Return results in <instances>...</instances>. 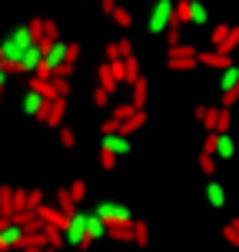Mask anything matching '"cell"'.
Listing matches in <instances>:
<instances>
[{"instance_id": "cell-1", "label": "cell", "mask_w": 239, "mask_h": 252, "mask_svg": "<svg viewBox=\"0 0 239 252\" xmlns=\"http://www.w3.org/2000/svg\"><path fill=\"white\" fill-rule=\"evenodd\" d=\"M30 43H37L30 24L13 27L10 33H7V40H0V63L7 66V73H20V60H24V53L30 50Z\"/></svg>"}, {"instance_id": "cell-2", "label": "cell", "mask_w": 239, "mask_h": 252, "mask_svg": "<svg viewBox=\"0 0 239 252\" xmlns=\"http://www.w3.org/2000/svg\"><path fill=\"white\" fill-rule=\"evenodd\" d=\"M166 66L176 70V73L193 70V66H200V50L193 43H176V47H170V53H166Z\"/></svg>"}, {"instance_id": "cell-3", "label": "cell", "mask_w": 239, "mask_h": 252, "mask_svg": "<svg viewBox=\"0 0 239 252\" xmlns=\"http://www.w3.org/2000/svg\"><path fill=\"white\" fill-rule=\"evenodd\" d=\"M173 13H176V0H156V3H153V13H150L146 30H150L153 37L166 33V30H170V24H173Z\"/></svg>"}, {"instance_id": "cell-4", "label": "cell", "mask_w": 239, "mask_h": 252, "mask_svg": "<svg viewBox=\"0 0 239 252\" xmlns=\"http://www.w3.org/2000/svg\"><path fill=\"white\" fill-rule=\"evenodd\" d=\"M63 239H67V246H80V249H87V246H90V236H87V213L70 216V222H67V229H63Z\"/></svg>"}, {"instance_id": "cell-5", "label": "cell", "mask_w": 239, "mask_h": 252, "mask_svg": "<svg viewBox=\"0 0 239 252\" xmlns=\"http://www.w3.org/2000/svg\"><path fill=\"white\" fill-rule=\"evenodd\" d=\"M97 213H100V219L106 222V226H130V222H133V213H130L126 206H120V202L103 199L100 206H97Z\"/></svg>"}, {"instance_id": "cell-6", "label": "cell", "mask_w": 239, "mask_h": 252, "mask_svg": "<svg viewBox=\"0 0 239 252\" xmlns=\"http://www.w3.org/2000/svg\"><path fill=\"white\" fill-rule=\"evenodd\" d=\"M63 113H67V96H53V100H47V110L40 113V123L60 129L63 126Z\"/></svg>"}, {"instance_id": "cell-7", "label": "cell", "mask_w": 239, "mask_h": 252, "mask_svg": "<svg viewBox=\"0 0 239 252\" xmlns=\"http://www.w3.org/2000/svg\"><path fill=\"white\" fill-rule=\"evenodd\" d=\"M24 236H27V229H24V226H17V222H7V226L0 229V252L20 249V246H24Z\"/></svg>"}, {"instance_id": "cell-8", "label": "cell", "mask_w": 239, "mask_h": 252, "mask_svg": "<svg viewBox=\"0 0 239 252\" xmlns=\"http://www.w3.org/2000/svg\"><path fill=\"white\" fill-rule=\"evenodd\" d=\"M20 106H24V113H27V116H34V120H40V113L47 110V96H43V93H37V90H30V87H27V93H24V103H20Z\"/></svg>"}, {"instance_id": "cell-9", "label": "cell", "mask_w": 239, "mask_h": 252, "mask_svg": "<svg viewBox=\"0 0 239 252\" xmlns=\"http://www.w3.org/2000/svg\"><path fill=\"white\" fill-rule=\"evenodd\" d=\"M43 53H47L43 43H30V50H27L24 60H20V73H37L40 63H43Z\"/></svg>"}, {"instance_id": "cell-10", "label": "cell", "mask_w": 239, "mask_h": 252, "mask_svg": "<svg viewBox=\"0 0 239 252\" xmlns=\"http://www.w3.org/2000/svg\"><path fill=\"white\" fill-rule=\"evenodd\" d=\"M37 216L43 219V226H53V229H67V222H70V216H63L60 206H47V202L37 209Z\"/></svg>"}, {"instance_id": "cell-11", "label": "cell", "mask_w": 239, "mask_h": 252, "mask_svg": "<svg viewBox=\"0 0 239 252\" xmlns=\"http://www.w3.org/2000/svg\"><path fill=\"white\" fill-rule=\"evenodd\" d=\"M200 63H203V66L226 70V66H233V57H229V53H219L216 47H209V50H203V53H200Z\"/></svg>"}, {"instance_id": "cell-12", "label": "cell", "mask_w": 239, "mask_h": 252, "mask_svg": "<svg viewBox=\"0 0 239 252\" xmlns=\"http://www.w3.org/2000/svg\"><path fill=\"white\" fill-rule=\"evenodd\" d=\"M103 146H106V150H113L116 156H126V153L133 150L130 136H123V133H103Z\"/></svg>"}, {"instance_id": "cell-13", "label": "cell", "mask_w": 239, "mask_h": 252, "mask_svg": "<svg viewBox=\"0 0 239 252\" xmlns=\"http://www.w3.org/2000/svg\"><path fill=\"white\" fill-rule=\"evenodd\" d=\"M87 236H90V242L106 236V222L100 219V213H87Z\"/></svg>"}, {"instance_id": "cell-14", "label": "cell", "mask_w": 239, "mask_h": 252, "mask_svg": "<svg viewBox=\"0 0 239 252\" xmlns=\"http://www.w3.org/2000/svg\"><path fill=\"white\" fill-rule=\"evenodd\" d=\"M226 90H239V66H226L223 76H219V93H226Z\"/></svg>"}, {"instance_id": "cell-15", "label": "cell", "mask_w": 239, "mask_h": 252, "mask_svg": "<svg viewBox=\"0 0 239 252\" xmlns=\"http://www.w3.org/2000/svg\"><path fill=\"white\" fill-rule=\"evenodd\" d=\"M130 53H133V43L130 40H116V43L106 47V60H126Z\"/></svg>"}, {"instance_id": "cell-16", "label": "cell", "mask_w": 239, "mask_h": 252, "mask_svg": "<svg viewBox=\"0 0 239 252\" xmlns=\"http://www.w3.org/2000/svg\"><path fill=\"white\" fill-rule=\"evenodd\" d=\"M143 126H146V113H143V110H137L130 120H123V123H120V133H123V136H130V133H137V129H143Z\"/></svg>"}, {"instance_id": "cell-17", "label": "cell", "mask_w": 239, "mask_h": 252, "mask_svg": "<svg viewBox=\"0 0 239 252\" xmlns=\"http://www.w3.org/2000/svg\"><path fill=\"white\" fill-rule=\"evenodd\" d=\"M57 206H60V213H63V216H76V213H80V209H76V199L70 196V186L57 192Z\"/></svg>"}, {"instance_id": "cell-18", "label": "cell", "mask_w": 239, "mask_h": 252, "mask_svg": "<svg viewBox=\"0 0 239 252\" xmlns=\"http://www.w3.org/2000/svg\"><path fill=\"white\" fill-rule=\"evenodd\" d=\"M206 199L213 202V209H219V206H226V189L219 186L216 179H209V186H206Z\"/></svg>"}, {"instance_id": "cell-19", "label": "cell", "mask_w": 239, "mask_h": 252, "mask_svg": "<svg viewBox=\"0 0 239 252\" xmlns=\"http://www.w3.org/2000/svg\"><path fill=\"white\" fill-rule=\"evenodd\" d=\"M233 153H236V146H233L229 133H219V139H216V159H233Z\"/></svg>"}, {"instance_id": "cell-20", "label": "cell", "mask_w": 239, "mask_h": 252, "mask_svg": "<svg viewBox=\"0 0 239 252\" xmlns=\"http://www.w3.org/2000/svg\"><path fill=\"white\" fill-rule=\"evenodd\" d=\"M146 96H150V83L139 76L137 83H133V106H137V110H143V106H146Z\"/></svg>"}, {"instance_id": "cell-21", "label": "cell", "mask_w": 239, "mask_h": 252, "mask_svg": "<svg viewBox=\"0 0 239 252\" xmlns=\"http://www.w3.org/2000/svg\"><path fill=\"white\" fill-rule=\"evenodd\" d=\"M106 236L113 242H133V222L130 226H106Z\"/></svg>"}, {"instance_id": "cell-22", "label": "cell", "mask_w": 239, "mask_h": 252, "mask_svg": "<svg viewBox=\"0 0 239 252\" xmlns=\"http://www.w3.org/2000/svg\"><path fill=\"white\" fill-rule=\"evenodd\" d=\"M43 246H50V239H47V232L40 229V232H27L20 249H43Z\"/></svg>"}, {"instance_id": "cell-23", "label": "cell", "mask_w": 239, "mask_h": 252, "mask_svg": "<svg viewBox=\"0 0 239 252\" xmlns=\"http://www.w3.org/2000/svg\"><path fill=\"white\" fill-rule=\"evenodd\" d=\"M206 20H209V13H206V7H203V0H193V7H189V24L203 27Z\"/></svg>"}, {"instance_id": "cell-24", "label": "cell", "mask_w": 239, "mask_h": 252, "mask_svg": "<svg viewBox=\"0 0 239 252\" xmlns=\"http://www.w3.org/2000/svg\"><path fill=\"white\" fill-rule=\"evenodd\" d=\"M97 76H100V87H106L110 93H113V90H116V83H120V80L113 76V70H110V63H106V60H103V66L97 70Z\"/></svg>"}, {"instance_id": "cell-25", "label": "cell", "mask_w": 239, "mask_h": 252, "mask_svg": "<svg viewBox=\"0 0 239 252\" xmlns=\"http://www.w3.org/2000/svg\"><path fill=\"white\" fill-rule=\"evenodd\" d=\"M50 93H53V96H67V93H70V76L53 73L50 76Z\"/></svg>"}, {"instance_id": "cell-26", "label": "cell", "mask_w": 239, "mask_h": 252, "mask_svg": "<svg viewBox=\"0 0 239 252\" xmlns=\"http://www.w3.org/2000/svg\"><path fill=\"white\" fill-rule=\"evenodd\" d=\"M0 213H7V216L17 213V206H13V189L10 186H0Z\"/></svg>"}, {"instance_id": "cell-27", "label": "cell", "mask_w": 239, "mask_h": 252, "mask_svg": "<svg viewBox=\"0 0 239 252\" xmlns=\"http://www.w3.org/2000/svg\"><path fill=\"white\" fill-rule=\"evenodd\" d=\"M133 242H137L139 249L150 242V226H146V222H139V219H133Z\"/></svg>"}, {"instance_id": "cell-28", "label": "cell", "mask_w": 239, "mask_h": 252, "mask_svg": "<svg viewBox=\"0 0 239 252\" xmlns=\"http://www.w3.org/2000/svg\"><path fill=\"white\" fill-rule=\"evenodd\" d=\"M123 63H126V83H137V80H139V60H137V53H130Z\"/></svg>"}, {"instance_id": "cell-29", "label": "cell", "mask_w": 239, "mask_h": 252, "mask_svg": "<svg viewBox=\"0 0 239 252\" xmlns=\"http://www.w3.org/2000/svg\"><path fill=\"white\" fill-rule=\"evenodd\" d=\"M200 169L209 179H216V156H213V153H200Z\"/></svg>"}, {"instance_id": "cell-30", "label": "cell", "mask_w": 239, "mask_h": 252, "mask_svg": "<svg viewBox=\"0 0 239 252\" xmlns=\"http://www.w3.org/2000/svg\"><path fill=\"white\" fill-rule=\"evenodd\" d=\"M110 17H113V20H116L120 27H130V24H133V13L126 10V7H120V3H116V10L110 13Z\"/></svg>"}, {"instance_id": "cell-31", "label": "cell", "mask_w": 239, "mask_h": 252, "mask_svg": "<svg viewBox=\"0 0 239 252\" xmlns=\"http://www.w3.org/2000/svg\"><path fill=\"white\" fill-rule=\"evenodd\" d=\"M229 123H233V116H229L226 106H219V116H216V133H226Z\"/></svg>"}, {"instance_id": "cell-32", "label": "cell", "mask_w": 239, "mask_h": 252, "mask_svg": "<svg viewBox=\"0 0 239 252\" xmlns=\"http://www.w3.org/2000/svg\"><path fill=\"white\" fill-rule=\"evenodd\" d=\"M100 166H103V169H113V166H116V153L106 150V146H100Z\"/></svg>"}, {"instance_id": "cell-33", "label": "cell", "mask_w": 239, "mask_h": 252, "mask_svg": "<svg viewBox=\"0 0 239 252\" xmlns=\"http://www.w3.org/2000/svg\"><path fill=\"white\" fill-rule=\"evenodd\" d=\"M57 136H60V146H67V150L76 143V136H73V129H70V126H60V129H57Z\"/></svg>"}, {"instance_id": "cell-34", "label": "cell", "mask_w": 239, "mask_h": 252, "mask_svg": "<svg viewBox=\"0 0 239 252\" xmlns=\"http://www.w3.org/2000/svg\"><path fill=\"white\" fill-rule=\"evenodd\" d=\"M137 113V106H133V103H123V106H116L113 113L110 116H116V120H120V123H123V120H130V116Z\"/></svg>"}, {"instance_id": "cell-35", "label": "cell", "mask_w": 239, "mask_h": 252, "mask_svg": "<svg viewBox=\"0 0 239 252\" xmlns=\"http://www.w3.org/2000/svg\"><path fill=\"white\" fill-rule=\"evenodd\" d=\"M70 196L80 202L83 196H87V183H83V179H73V183H70Z\"/></svg>"}, {"instance_id": "cell-36", "label": "cell", "mask_w": 239, "mask_h": 252, "mask_svg": "<svg viewBox=\"0 0 239 252\" xmlns=\"http://www.w3.org/2000/svg\"><path fill=\"white\" fill-rule=\"evenodd\" d=\"M229 30H233V27H226V24L213 27V47H219V43H223V40L229 37Z\"/></svg>"}, {"instance_id": "cell-37", "label": "cell", "mask_w": 239, "mask_h": 252, "mask_svg": "<svg viewBox=\"0 0 239 252\" xmlns=\"http://www.w3.org/2000/svg\"><path fill=\"white\" fill-rule=\"evenodd\" d=\"M27 206H30V209H40V206H43V192H40V189H30V192H27Z\"/></svg>"}, {"instance_id": "cell-38", "label": "cell", "mask_w": 239, "mask_h": 252, "mask_svg": "<svg viewBox=\"0 0 239 252\" xmlns=\"http://www.w3.org/2000/svg\"><path fill=\"white\" fill-rule=\"evenodd\" d=\"M100 133H120V120H116V116H106L100 123Z\"/></svg>"}, {"instance_id": "cell-39", "label": "cell", "mask_w": 239, "mask_h": 252, "mask_svg": "<svg viewBox=\"0 0 239 252\" xmlns=\"http://www.w3.org/2000/svg\"><path fill=\"white\" fill-rule=\"evenodd\" d=\"M106 100H110V90H106V87L93 90V103H97V106H106Z\"/></svg>"}, {"instance_id": "cell-40", "label": "cell", "mask_w": 239, "mask_h": 252, "mask_svg": "<svg viewBox=\"0 0 239 252\" xmlns=\"http://www.w3.org/2000/svg\"><path fill=\"white\" fill-rule=\"evenodd\" d=\"M216 139H219V133H206V139H203V153H213L216 156Z\"/></svg>"}, {"instance_id": "cell-41", "label": "cell", "mask_w": 239, "mask_h": 252, "mask_svg": "<svg viewBox=\"0 0 239 252\" xmlns=\"http://www.w3.org/2000/svg\"><path fill=\"white\" fill-rule=\"evenodd\" d=\"M236 100H239V90H226V93H223V103H219V106H226V110H229V106H233Z\"/></svg>"}, {"instance_id": "cell-42", "label": "cell", "mask_w": 239, "mask_h": 252, "mask_svg": "<svg viewBox=\"0 0 239 252\" xmlns=\"http://www.w3.org/2000/svg\"><path fill=\"white\" fill-rule=\"evenodd\" d=\"M100 7H103V13H113L116 10V0H100Z\"/></svg>"}, {"instance_id": "cell-43", "label": "cell", "mask_w": 239, "mask_h": 252, "mask_svg": "<svg viewBox=\"0 0 239 252\" xmlns=\"http://www.w3.org/2000/svg\"><path fill=\"white\" fill-rule=\"evenodd\" d=\"M7 76H10V73H7V66H3V63H0V90L7 87Z\"/></svg>"}, {"instance_id": "cell-44", "label": "cell", "mask_w": 239, "mask_h": 252, "mask_svg": "<svg viewBox=\"0 0 239 252\" xmlns=\"http://www.w3.org/2000/svg\"><path fill=\"white\" fill-rule=\"evenodd\" d=\"M7 222H10V216H7V213H0V229L7 226Z\"/></svg>"}, {"instance_id": "cell-45", "label": "cell", "mask_w": 239, "mask_h": 252, "mask_svg": "<svg viewBox=\"0 0 239 252\" xmlns=\"http://www.w3.org/2000/svg\"><path fill=\"white\" fill-rule=\"evenodd\" d=\"M233 226H236V232H239V219H233Z\"/></svg>"}, {"instance_id": "cell-46", "label": "cell", "mask_w": 239, "mask_h": 252, "mask_svg": "<svg viewBox=\"0 0 239 252\" xmlns=\"http://www.w3.org/2000/svg\"><path fill=\"white\" fill-rule=\"evenodd\" d=\"M0 103H3V90H0Z\"/></svg>"}]
</instances>
